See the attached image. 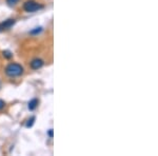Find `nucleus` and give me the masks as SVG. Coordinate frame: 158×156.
Segmentation results:
<instances>
[{"instance_id":"obj_1","label":"nucleus","mask_w":158,"mask_h":156,"mask_svg":"<svg viewBox=\"0 0 158 156\" xmlns=\"http://www.w3.org/2000/svg\"><path fill=\"white\" fill-rule=\"evenodd\" d=\"M23 68L18 63H10L6 68V74L9 77H18L23 74Z\"/></svg>"},{"instance_id":"obj_2","label":"nucleus","mask_w":158,"mask_h":156,"mask_svg":"<svg viewBox=\"0 0 158 156\" xmlns=\"http://www.w3.org/2000/svg\"><path fill=\"white\" fill-rule=\"evenodd\" d=\"M42 7H43V6L39 4L36 1H34V0H29V1H27L23 4L24 11L27 13H34V12L38 11V10H41Z\"/></svg>"},{"instance_id":"obj_3","label":"nucleus","mask_w":158,"mask_h":156,"mask_svg":"<svg viewBox=\"0 0 158 156\" xmlns=\"http://www.w3.org/2000/svg\"><path fill=\"white\" fill-rule=\"evenodd\" d=\"M15 22H16V20L12 19V18L6 19V20H4V21L0 22V32H3V31L11 29L13 25L15 24Z\"/></svg>"},{"instance_id":"obj_4","label":"nucleus","mask_w":158,"mask_h":156,"mask_svg":"<svg viewBox=\"0 0 158 156\" xmlns=\"http://www.w3.org/2000/svg\"><path fill=\"white\" fill-rule=\"evenodd\" d=\"M43 65H44V61L42 59H40V58H34L30 63L31 68H32L33 70H38V69L42 68Z\"/></svg>"},{"instance_id":"obj_5","label":"nucleus","mask_w":158,"mask_h":156,"mask_svg":"<svg viewBox=\"0 0 158 156\" xmlns=\"http://www.w3.org/2000/svg\"><path fill=\"white\" fill-rule=\"evenodd\" d=\"M38 103H39V100H38L37 98H34V99H32V100L29 102V104H27V108H29L30 111H34V110L38 107Z\"/></svg>"},{"instance_id":"obj_6","label":"nucleus","mask_w":158,"mask_h":156,"mask_svg":"<svg viewBox=\"0 0 158 156\" xmlns=\"http://www.w3.org/2000/svg\"><path fill=\"white\" fill-rule=\"evenodd\" d=\"M35 120H36V118H35V116H32L29 120H27V124H25V127H27V128L33 127V124H34Z\"/></svg>"},{"instance_id":"obj_7","label":"nucleus","mask_w":158,"mask_h":156,"mask_svg":"<svg viewBox=\"0 0 158 156\" xmlns=\"http://www.w3.org/2000/svg\"><path fill=\"white\" fill-rule=\"evenodd\" d=\"M2 54H3V57L4 58H6V59H11V58L13 57V54H12V52L11 51H3L2 52Z\"/></svg>"},{"instance_id":"obj_8","label":"nucleus","mask_w":158,"mask_h":156,"mask_svg":"<svg viewBox=\"0 0 158 156\" xmlns=\"http://www.w3.org/2000/svg\"><path fill=\"white\" fill-rule=\"evenodd\" d=\"M40 32H42V27H35L34 30H32L31 31V34L32 35H36V34H39Z\"/></svg>"},{"instance_id":"obj_9","label":"nucleus","mask_w":158,"mask_h":156,"mask_svg":"<svg viewBox=\"0 0 158 156\" xmlns=\"http://www.w3.org/2000/svg\"><path fill=\"white\" fill-rule=\"evenodd\" d=\"M19 2V0H6V3L9 6H15Z\"/></svg>"},{"instance_id":"obj_10","label":"nucleus","mask_w":158,"mask_h":156,"mask_svg":"<svg viewBox=\"0 0 158 156\" xmlns=\"http://www.w3.org/2000/svg\"><path fill=\"white\" fill-rule=\"evenodd\" d=\"M4 106H6V102L2 100V99H0V111H1V110L4 108Z\"/></svg>"},{"instance_id":"obj_11","label":"nucleus","mask_w":158,"mask_h":156,"mask_svg":"<svg viewBox=\"0 0 158 156\" xmlns=\"http://www.w3.org/2000/svg\"><path fill=\"white\" fill-rule=\"evenodd\" d=\"M48 135H49L51 138H53V129H50L49 130V132H48Z\"/></svg>"}]
</instances>
